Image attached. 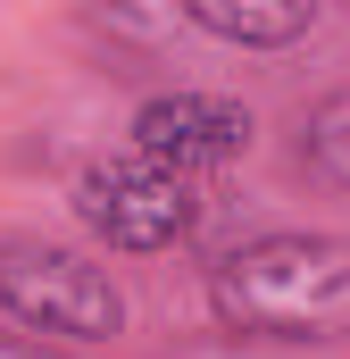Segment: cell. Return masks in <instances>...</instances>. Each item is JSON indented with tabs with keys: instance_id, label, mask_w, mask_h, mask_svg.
I'll return each mask as SVG.
<instances>
[{
	"instance_id": "cell-1",
	"label": "cell",
	"mask_w": 350,
	"mask_h": 359,
	"mask_svg": "<svg viewBox=\"0 0 350 359\" xmlns=\"http://www.w3.org/2000/svg\"><path fill=\"white\" fill-rule=\"evenodd\" d=\"M209 318L267 351L350 343V234L267 226L209 259Z\"/></svg>"
},
{
	"instance_id": "cell-2",
	"label": "cell",
	"mask_w": 350,
	"mask_h": 359,
	"mask_svg": "<svg viewBox=\"0 0 350 359\" xmlns=\"http://www.w3.org/2000/svg\"><path fill=\"white\" fill-rule=\"evenodd\" d=\"M0 318L42 334V343H67V351L117 343L125 334V284L92 251L42 243V234H8L0 243Z\"/></svg>"
},
{
	"instance_id": "cell-3",
	"label": "cell",
	"mask_w": 350,
	"mask_h": 359,
	"mask_svg": "<svg viewBox=\"0 0 350 359\" xmlns=\"http://www.w3.org/2000/svg\"><path fill=\"white\" fill-rule=\"evenodd\" d=\"M200 176H183L150 151H125V159H92L76 176V226H84L100 251L117 259H159L183 251L200 234Z\"/></svg>"
},
{
	"instance_id": "cell-4",
	"label": "cell",
	"mask_w": 350,
	"mask_h": 359,
	"mask_svg": "<svg viewBox=\"0 0 350 359\" xmlns=\"http://www.w3.org/2000/svg\"><path fill=\"white\" fill-rule=\"evenodd\" d=\"M134 151L167 159L183 176H217L234 159H251V109L225 100V92H200V84H175V92H150L134 117H125Z\"/></svg>"
},
{
	"instance_id": "cell-5",
	"label": "cell",
	"mask_w": 350,
	"mask_h": 359,
	"mask_svg": "<svg viewBox=\"0 0 350 359\" xmlns=\"http://www.w3.org/2000/svg\"><path fill=\"white\" fill-rule=\"evenodd\" d=\"M326 0H183V25L225 50H300Z\"/></svg>"
},
{
	"instance_id": "cell-6",
	"label": "cell",
	"mask_w": 350,
	"mask_h": 359,
	"mask_svg": "<svg viewBox=\"0 0 350 359\" xmlns=\"http://www.w3.org/2000/svg\"><path fill=\"white\" fill-rule=\"evenodd\" d=\"M292 159H300V176H309V184L350 192V84L317 92V100L300 109V126H292Z\"/></svg>"
},
{
	"instance_id": "cell-7",
	"label": "cell",
	"mask_w": 350,
	"mask_h": 359,
	"mask_svg": "<svg viewBox=\"0 0 350 359\" xmlns=\"http://www.w3.org/2000/svg\"><path fill=\"white\" fill-rule=\"evenodd\" d=\"M76 17H84V25L108 42V50H134V59H150V50H167V42H175V25H183V0H76Z\"/></svg>"
},
{
	"instance_id": "cell-8",
	"label": "cell",
	"mask_w": 350,
	"mask_h": 359,
	"mask_svg": "<svg viewBox=\"0 0 350 359\" xmlns=\"http://www.w3.org/2000/svg\"><path fill=\"white\" fill-rule=\"evenodd\" d=\"M159 359H275V351L251 343V334H225V326H217V334H183V343H167Z\"/></svg>"
},
{
	"instance_id": "cell-9",
	"label": "cell",
	"mask_w": 350,
	"mask_h": 359,
	"mask_svg": "<svg viewBox=\"0 0 350 359\" xmlns=\"http://www.w3.org/2000/svg\"><path fill=\"white\" fill-rule=\"evenodd\" d=\"M0 359H76V351L67 343H42V334H25V326L0 318Z\"/></svg>"
}]
</instances>
